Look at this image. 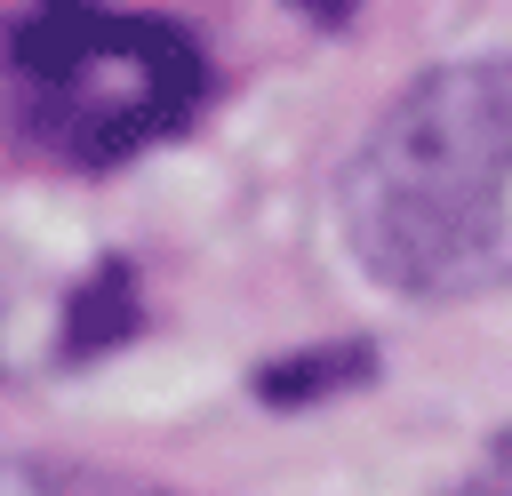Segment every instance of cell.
Segmentation results:
<instances>
[{"instance_id": "obj_1", "label": "cell", "mask_w": 512, "mask_h": 496, "mask_svg": "<svg viewBox=\"0 0 512 496\" xmlns=\"http://www.w3.org/2000/svg\"><path fill=\"white\" fill-rule=\"evenodd\" d=\"M344 240L400 296L512 280V64H440L384 104L344 168Z\"/></svg>"}, {"instance_id": "obj_2", "label": "cell", "mask_w": 512, "mask_h": 496, "mask_svg": "<svg viewBox=\"0 0 512 496\" xmlns=\"http://www.w3.org/2000/svg\"><path fill=\"white\" fill-rule=\"evenodd\" d=\"M8 64L24 112L48 128L64 160H128L192 120L200 104V40L168 16L104 8V0H40L8 32Z\"/></svg>"}, {"instance_id": "obj_5", "label": "cell", "mask_w": 512, "mask_h": 496, "mask_svg": "<svg viewBox=\"0 0 512 496\" xmlns=\"http://www.w3.org/2000/svg\"><path fill=\"white\" fill-rule=\"evenodd\" d=\"M0 496H48V488H40V472H24V464L0 456Z\"/></svg>"}, {"instance_id": "obj_3", "label": "cell", "mask_w": 512, "mask_h": 496, "mask_svg": "<svg viewBox=\"0 0 512 496\" xmlns=\"http://www.w3.org/2000/svg\"><path fill=\"white\" fill-rule=\"evenodd\" d=\"M368 368H376L368 344H336V352H304V360L264 368L256 392H264V400H312V392H344V384H360Z\"/></svg>"}, {"instance_id": "obj_4", "label": "cell", "mask_w": 512, "mask_h": 496, "mask_svg": "<svg viewBox=\"0 0 512 496\" xmlns=\"http://www.w3.org/2000/svg\"><path fill=\"white\" fill-rule=\"evenodd\" d=\"M472 496H512V432H496V448H488V464H480Z\"/></svg>"}, {"instance_id": "obj_6", "label": "cell", "mask_w": 512, "mask_h": 496, "mask_svg": "<svg viewBox=\"0 0 512 496\" xmlns=\"http://www.w3.org/2000/svg\"><path fill=\"white\" fill-rule=\"evenodd\" d=\"M288 8H304V16H312V24H344V16H352V8H360V0H288Z\"/></svg>"}]
</instances>
